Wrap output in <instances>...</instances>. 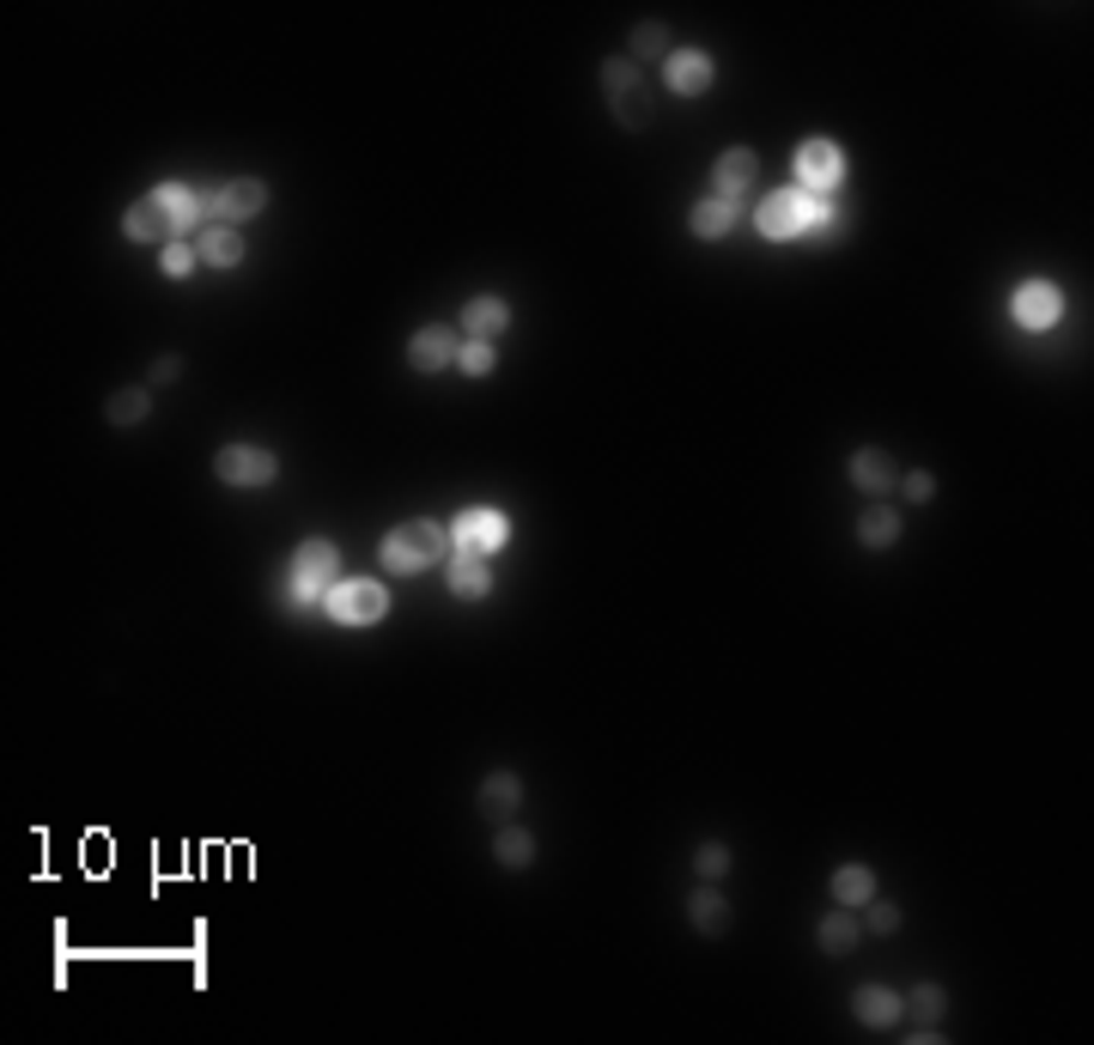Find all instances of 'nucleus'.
<instances>
[{
    "label": "nucleus",
    "instance_id": "1",
    "mask_svg": "<svg viewBox=\"0 0 1094 1045\" xmlns=\"http://www.w3.org/2000/svg\"><path fill=\"white\" fill-rule=\"evenodd\" d=\"M760 232L766 237H797V232H833L827 195H803V189H778L760 201Z\"/></svg>",
    "mask_w": 1094,
    "mask_h": 1045
},
{
    "label": "nucleus",
    "instance_id": "2",
    "mask_svg": "<svg viewBox=\"0 0 1094 1045\" xmlns=\"http://www.w3.org/2000/svg\"><path fill=\"white\" fill-rule=\"evenodd\" d=\"M335 572H341V553H335V541H304V548L292 553V584H286V596L298 602V608H311L317 596H329V589H335Z\"/></svg>",
    "mask_w": 1094,
    "mask_h": 1045
},
{
    "label": "nucleus",
    "instance_id": "3",
    "mask_svg": "<svg viewBox=\"0 0 1094 1045\" xmlns=\"http://www.w3.org/2000/svg\"><path fill=\"white\" fill-rule=\"evenodd\" d=\"M444 553V529L438 522H402L383 536V572H426Z\"/></svg>",
    "mask_w": 1094,
    "mask_h": 1045
},
{
    "label": "nucleus",
    "instance_id": "4",
    "mask_svg": "<svg viewBox=\"0 0 1094 1045\" xmlns=\"http://www.w3.org/2000/svg\"><path fill=\"white\" fill-rule=\"evenodd\" d=\"M323 602H329V615L341 620V627H377V620H383V608H390L383 584H371V577H353V584H335Z\"/></svg>",
    "mask_w": 1094,
    "mask_h": 1045
},
{
    "label": "nucleus",
    "instance_id": "5",
    "mask_svg": "<svg viewBox=\"0 0 1094 1045\" xmlns=\"http://www.w3.org/2000/svg\"><path fill=\"white\" fill-rule=\"evenodd\" d=\"M845 177V153L833 141H803V153H797V183H803V195H833Z\"/></svg>",
    "mask_w": 1094,
    "mask_h": 1045
},
{
    "label": "nucleus",
    "instance_id": "6",
    "mask_svg": "<svg viewBox=\"0 0 1094 1045\" xmlns=\"http://www.w3.org/2000/svg\"><path fill=\"white\" fill-rule=\"evenodd\" d=\"M602 79H608V104H614V116L627 122V128H645V122H651V98L639 92V67L633 61H608Z\"/></svg>",
    "mask_w": 1094,
    "mask_h": 1045
},
{
    "label": "nucleus",
    "instance_id": "7",
    "mask_svg": "<svg viewBox=\"0 0 1094 1045\" xmlns=\"http://www.w3.org/2000/svg\"><path fill=\"white\" fill-rule=\"evenodd\" d=\"M219 481L225 486H268L274 481V457L256 445H225L219 450Z\"/></svg>",
    "mask_w": 1094,
    "mask_h": 1045
},
{
    "label": "nucleus",
    "instance_id": "8",
    "mask_svg": "<svg viewBox=\"0 0 1094 1045\" xmlns=\"http://www.w3.org/2000/svg\"><path fill=\"white\" fill-rule=\"evenodd\" d=\"M201 201H207V213H219V220H250V213L268 207V183H256V177H238V183L213 189V195H201Z\"/></svg>",
    "mask_w": 1094,
    "mask_h": 1045
},
{
    "label": "nucleus",
    "instance_id": "9",
    "mask_svg": "<svg viewBox=\"0 0 1094 1045\" xmlns=\"http://www.w3.org/2000/svg\"><path fill=\"white\" fill-rule=\"evenodd\" d=\"M1058 304H1064V299H1058L1052 280H1028V286L1015 292V323H1022V328H1052L1058 323Z\"/></svg>",
    "mask_w": 1094,
    "mask_h": 1045
},
{
    "label": "nucleus",
    "instance_id": "10",
    "mask_svg": "<svg viewBox=\"0 0 1094 1045\" xmlns=\"http://www.w3.org/2000/svg\"><path fill=\"white\" fill-rule=\"evenodd\" d=\"M505 536H511V522H505L499 510H469V517L456 522L462 553H493V548H505Z\"/></svg>",
    "mask_w": 1094,
    "mask_h": 1045
},
{
    "label": "nucleus",
    "instance_id": "11",
    "mask_svg": "<svg viewBox=\"0 0 1094 1045\" xmlns=\"http://www.w3.org/2000/svg\"><path fill=\"white\" fill-rule=\"evenodd\" d=\"M159 207L171 220V232H201V220H207V201L189 195L183 183H159Z\"/></svg>",
    "mask_w": 1094,
    "mask_h": 1045
},
{
    "label": "nucleus",
    "instance_id": "12",
    "mask_svg": "<svg viewBox=\"0 0 1094 1045\" xmlns=\"http://www.w3.org/2000/svg\"><path fill=\"white\" fill-rule=\"evenodd\" d=\"M669 86H675L681 98H699L706 86H712V61H706L699 49H675V55H669Z\"/></svg>",
    "mask_w": 1094,
    "mask_h": 1045
},
{
    "label": "nucleus",
    "instance_id": "13",
    "mask_svg": "<svg viewBox=\"0 0 1094 1045\" xmlns=\"http://www.w3.org/2000/svg\"><path fill=\"white\" fill-rule=\"evenodd\" d=\"M122 232H128L134 244H159V237H171V220H165L159 195L134 201V207H128V220H122Z\"/></svg>",
    "mask_w": 1094,
    "mask_h": 1045
},
{
    "label": "nucleus",
    "instance_id": "14",
    "mask_svg": "<svg viewBox=\"0 0 1094 1045\" xmlns=\"http://www.w3.org/2000/svg\"><path fill=\"white\" fill-rule=\"evenodd\" d=\"M408 359L420 371H444L450 359H456V347H450V328H420L414 335V347H408Z\"/></svg>",
    "mask_w": 1094,
    "mask_h": 1045
},
{
    "label": "nucleus",
    "instance_id": "15",
    "mask_svg": "<svg viewBox=\"0 0 1094 1045\" xmlns=\"http://www.w3.org/2000/svg\"><path fill=\"white\" fill-rule=\"evenodd\" d=\"M754 183V153H724L718 158V201H730L736 207V195Z\"/></svg>",
    "mask_w": 1094,
    "mask_h": 1045
},
{
    "label": "nucleus",
    "instance_id": "16",
    "mask_svg": "<svg viewBox=\"0 0 1094 1045\" xmlns=\"http://www.w3.org/2000/svg\"><path fill=\"white\" fill-rule=\"evenodd\" d=\"M195 249H201V261H213V268H238V261H244V237L225 232V225H207Z\"/></svg>",
    "mask_w": 1094,
    "mask_h": 1045
},
{
    "label": "nucleus",
    "instance_id": "17",
    "mask_svg": "<svg viewBox=\"0 0 1094 1045\" xmlns=\"http://www.w3.org/2000/svg\"><path fill=\"white\" fill-rule=\"evenodd\" d=\"M833 900L839 906H870L876 900V876L864 869V863H845L839 876H833Z\"/></svg>",
    "mask_w": 1094,
    "mask_h": 1045
},
{
    "label": "nucleus",
    "instance_id": "18",
    "mask_svg": "<svg viewBox=\"0 0 1094 1045\" xmlns=\"http://www.w3.org/2000/svg\"><path fill=\"white\" fill-rule=\"evenodd\" d=\"M851 1009H857V1021H864V1027H888V1021L900 1015V997H894V991H882V985H864Z\"/></svg>",
    "mask_w": 1094,
    "mask_h": 1045
},
{
    "label": "nucleus",
    "instance_id": "19",
    "mask_svg": "<svg viewBox=\"0 0 1094 1045\" xmlns=\"http://www.w3.org/2000/svg\"><path fill=\"white\" fill-rule=\"evenodd\" d=\"M505 323H511V311H505L499 299H475V304H469V311H462V328H469V335H475V340H493V335H499Z\"/></svg>",
    "mask_w": 1094,
    "mask_h": 1045
},
{
    "label": "nucleus",
    "instance_id": "20",
    "mask_svg": "<svg viewBox=\"0 0 1094 1045\" xmlns=\"http://www.w3.org/2000/svg\"><path fill=\"white\" fill-rule=\"evenodd\" d=\"M851 481L864 486V493H888V486H894V469H888L882 450H857V457H851Z\"/></svg>",
    "mask_w": 1094,
    "mask_h": 1045
},
{
    "label": "nucleus",
    "instance_id": "21",
    "mask_svg": "<svg viewBox=\"0 0 1094 1045\" xmlns=\"http://www.w3.org/2000/svg\"><path fill=\"white\" fill-rule=\"evenodd\" d=\"M487 584L493 577H487V565H481V553H456V560H450V589H456V596H487Z\"/></svg>",
    "mask_w": 1094,
    "mask_h": 1045
},
{
    "label": "nucleus",
    "instance_id": "22",
    "mask_svg": "<svg viewBox=\"0 0 1094 1045\" xmlns=\"http://www.w3.org/2000/svg\"><path fill=\"white\" fill-rule=\"evenodd\" d=\"M857 541H864V548H894V541H900V517H894V510H870V517H857Z\"/></svg>",
    "mask_w": 1094,
    "mask_h": 1045
},
{
    "label": "nucleus",
    "instance_id": "23",
    "mask_svg": "<svg viewBox=\"0 0 1094 1045\" xmlns=\"http://www.w3.org/2000/svg\"><path fill=\"white\" fill-rule=\"evenodd\" d=\"M517 797H523V784H517L511 772H493V778L481 784V809H493V814H511Z\"/></svg>",
    "mask_w": 1094,
    "mask_h": 1045
},
{
    "label": "nucleus",
    "instance_id": "24",
    "mask_svg": "<svg viewBox=\"0 0 1094 1045\" xmlns=\"http://www.w3.org/2000/svg\"><path fill=\"white\" fill-rule=\"evenodd\" d=\"M730 225H736V207H730V201H699V207H693V232L699 237H724L730 232Z\"/></svg>",
    "mask_w": 1094,
    "mask_h": 1045
},
{
    "label": "nucleus",
    "instance_id": "25",
    "mask_svg": "<svg viewBox=\"0 0 1094 1045\" xmlns=\"http://www.w3.org/2000/svg\"><path fill=\"white\" fill-rule=\"evenodd\" d=\"M529 857H535V839H529L523 827H505L499 833V863L505 869H529Z\"/></svg>",
    "mask_w": 1094,
    "mask_h": 1045
},
{
    "label": "nucleus",
    "instance_id": "26",
    "mask_svg": "<svg viewBox=\"0 0 1094 1045\" xmlns=\"http://www.w3.org/2000/svg\"><path fill=\"white\" fill-rule=\"evenodd\" d=\"M851 942H857V918H851V912L821 918V948H827V954H845Z\"/></svg>",
    "mask_w": 1094,
    "mask_h": 1045
},
{
    "label": "nucleus",
    "instance_id": "27",
    "mask_svg": "<svg viewBox=\"0 0 1094 1045\" xmlns=\"http://www.w3.org/2000/svg\"><path fill=\"white\" fill-rule=\"evenodd\" d=\"M159 261H165V274H171V280H189V274H195V261H201V249L189 244V237H171Z\"/></svg>",
    "mask_w": 1094,
    "mask_h": 1045
},
{
    "label": "nucleus",
    "instance_id": "28",
    "mask_svg": "<svg viewBox=\"0 0 1094 1045\" xmlns=\"http://www.w3.org/2000/svg\"><path fill=\"white\" fill-rule=\"evenodd\" d=\"M110 426H140L146 419V390H122V395H110Z\"/></svg>",
    "mask_w": 1094,
    "mask_h": 1045
},
{
    "label": "nucleus",
    "instance_id": "29",
    "mask_svg": "<svg viewBox=\"0 0 1094 1045\" xmlns=\"http://www.w3.org/2000/svg\"><path fill=\"white\" fill-rule=\"evenodd\" d=\"M693 924H699V930H724V924H730V906H724V894H712V888H706V894H693Z\"/></svg>",
    "mask_w": 1094,
    "mask_h": 1045
},
{
    "label": "nucleus",
    "instance_id": "30",
    "mask_svg": "<svg viewBox=\"0 0 1094 1045\" xmlns=\"http://www.w3.org/2000/svg\"><path fill=\"white\" fill-rule=\"evenodd\" d=\"M456 366L469 371V378H487L493 371V340H469V347H456Z\"/></svg>",
    "mask_w": 1094,
    "mask_h": 1045
},
{
    "label": "nucleus",
    "instance_id": "31",
    "mask_svg": "<svg viewBox=\"0 0 1094 1045\" xmlns=\"http://www.w3.org/2000/svg\"><path fill=\"white\" fill-rule=\"evenodd\" d=\"M633 55H639V61H651V55H669V31H663V25H639V31H633Z\"/></svg>",
    "mask_w": 1094,
    "mask_h": 1045
},
{
    "label": "nucleus",
    "instance_id": "32",
    "mask_svg": "<svg viewBox=\"0 0 1094 1045\" xmlns=\"http://www.w3.org/2000/svg\"><path fill=\"white\" fill-rule=\"evenodd\" d=\"M906 1009L918 1021H936V1015H943V991H936V985H918V991L906 997Z\"/></svg>",
    "mask_w": 1094,
    "mask_h": 1045
},
{
    "label": "nucleus",
    "instance_id": "33",
    "mask_svg": "<svg viewBox=\"0 0 1094 1045\" xmlns=\"http://www.w3.org/2000/svg\"><path fill=\"white\" fill-rule=\"evenodd\" d=\"M693 863H699V876H706V881H718V876L730 869V851H724V845H706Z\"/></svg>",
    "mask_w": 1094,
    "mask_h": 1045
},
{
    "label": "nucleus",
    "instance_id": "34",
    "mask_svg": "<svg viewBox=\"0 0 1094 1045\" xmlns=\"http://www.w3.org/2000/svg\"><path fill=\"white\" fill-rule=\"evenodd\" d=\"M870 930H882V936H888V930H900V912H894V906H870Z\"/></svg>",
    "mask_w": 1094,
    "mask_h": 1045
},
{
    "label": "nucleus",
    "instance_id": "35",
    "mask_svg": "<svg viewBox=\"0 0 1094 1045\" xmlns=\"http://www.w3.org/2000/svg\"><path fill=\"white\" fill-rule=\"evenodd\" d=\"M931 486H936V481H931L924 469H918V474H906V493H912V498H931Z\"/></svg>",
    "mask_w": 1094,
    "mask_h": 1045
},
{
    "label": "nucleus",
    "instance_id": "36",
    "mask_svg": "<svg viewBox=\"0 0 1094 1045\" xmlns=\"http://www.w3.org/2000/svg\"><path fill=\"white\" fill-rule=\"evenodd\" d=\"M177 371H183V359H159V366H153V378H159V383H177Z\"/></svg>",
    "mask_w": 1094,
    "mask_h": 1045
}]
</instances>
